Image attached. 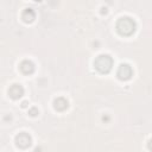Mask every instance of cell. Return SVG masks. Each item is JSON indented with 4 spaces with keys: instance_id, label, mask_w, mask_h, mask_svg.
Returning a JSON list of instances; mask_svg holds the SVG:
<instances>
[{
    "instance_id": "6da1fadb",
    "label": "cell",
    "mask_w": 152,
    "mask_h": 152,
    "mask_svg": "<svg viewBox=\"0 0 152 152\" xmlns=\"http://www.w3.org/2000/svg\"><path fill=\"white\" fill-rule=\"evenodd\" d=\"M116 30L121 36H131L135 31V23L133 19L124 17L116 23Z\"/></svg>"
},
{
    "instance_id": "7a4b0ae2",
    "label": "cell",
    "mask_w": 152,
    "mask_h": 152,
    "mask_svg": "<svg viewBox=\"0 0 152 152\" xmlns=\"http://www.w3.org/2000/svg\"><path fill=\"white\" fill-rule=\"evenodd\" d=\"M94 66L99 72L107 74L110 71V69L113 66V59L108 55H100L94 61Z\"/></svg>"
},
{
    "instance_id": "3957f363",
    "label": "cell",
    "mask_w": 152,
    "mask_h": 152,
    "mask_svg": "<svg viewBox=\"0 0 152 152\" xmlns=\"http://www.w3.org/2000/svg\"><path fill=\"white\" fill-rule=\"evenodd\" d=\"M118 77L122 81H126V80H129L132 74H133V70L132 68L128 65V64H121L118 69Z\"/></svg>"
},
{
    "instance_id": "277c9868",
    "label": "cell",
    "mask_w": 152,
    "mask_h": 152,
    "mask_svg": "<svg viewBox=\"0 0 152 152\" xmlns=\"http://www.w3.org/2000/svg\"><path fill=\"white\" fill-rule=\"evenodd\" d=\"M15 141H17V145H18L19 147L26 148L27 146L31 145V137H30L27 133H20L19 135H17Z\"/></svg>"
},
{
    "instance_id": "5b68a950",
    "label": "cell",
    "mask_w": 152,
    "mask_h": 152,
    "mask_svg": "<svg viewBox=\"0 0 152 152\" xmlns=\"http://www.w3.org/2000/svg\"><path fill=\"white\" fill-rule=\"evenodd\" d=\"M8 94H10V96H11L12 99L17 100V99H19V97L23 96V94H24V88H23L20 84H13V86L8 89Z\"/></svg>"
},
{
    "instance_id": "8992f818",
    "label": "cell",
    "mask_w": 152,
    "mask_h": 152,
    "mask_svg": "<svg viewBox=\"0 0 152 152\" xmlns=\"http://www.w3.org/2000/svg\"><path fill=\"white\" fill-rule=\"evenodd\" d=\"M20 70L24 74H32L34 70V64L31 61H24L20 64Z\"/></svg>"
},
{
    "instance_id": "52a82bcc",
    "label": "cell",
    "mask_w": 152,
    "mask_h": 152,
    "mask_svg": "<svg viewBox=\"0 0 152 152\" xmlns=\"http://www.w3.org/2000/svg\"><path fill=\"white\" fill-rule=\"evenodd\" d=\"M21 18H23V20H24L25 23H31V21L34 20L36 13H34V11H33L32 8H26V10L23 12Z\"/></svg>"
},
{
    "instance_id": "ba28073f",
    "label": "cell",
    "mask_w": 152,
    "mask_h": 152,
    "mask_svg": "<svg viewBox=\"0 0 152 152\" xmlns=\"http://www.w3.org/2000/svg\"><path fill=\"white\" fill-rule=\"evenodd\" d=\"M53 107H55L57 110H64V109L68 108V101H66L64 97H58V99L55 100Z\"/></svg>"
},
{
    "instance_id": "9c48e42d",
    "label": "cell",
    "mask_w": 152,
    "mask_h": 152,
    "mask_svg": "<svg viewBox=\"0 0 152 152\" xmlns=\"http://www.w3.org/2000/svg\"><path fill=\"white\" fill-rule=\"evenodd\" d=\"M30 114H31V115H33V116H34L36 114H38L37 108H31V109H30Z\"/></svg>"
},
{
    "instance_id": "30bf717a",
    "label": "cell",
    "mask_w": 152,
    "mask_h": 152,
    "mask_svg": "<svg viewBox=\"0 0 152 152\" xmlns=\"http://www.w3.org/2000/svg\"><path fill=\"white\" fill-rule=\"evenodd\" d=\"M34 1H42V0H34Z\"/></svg>"
}]
</instances>
